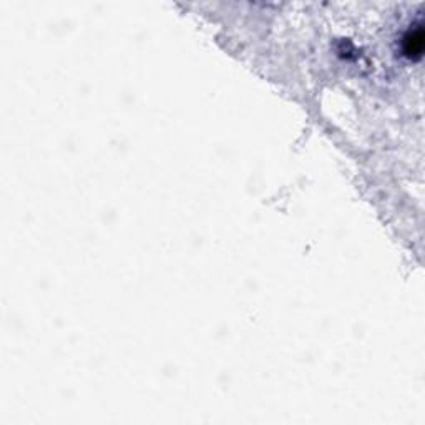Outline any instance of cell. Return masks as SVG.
I'll use <instances>...</instances> for the list:
<instances>
[{
  "label": "cell",
  "mask_w": 425,
  "mask_h": 425,
  "mask_svg": "<svg viewBox=\"0 0 425 425\" xmlns=\"http://www.w3.org/2000/svg\"><path fill=\"white\" fill-rule=\"evenodd\" d=\"M424 28L422 24L415 25V28H410L409 32L406 33L402 42V49L403 55L409 57L410 60H420L424 53Z\"/></svg>",
  "instance_id": "cell-1"
}]
</instances>
